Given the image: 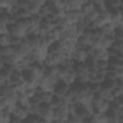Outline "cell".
Returning <instances> with one entry per match:
<instances>
[{
    "mask_svg": "<svg viewBox=\"0 0 123 123\" xmlns=\"http://www.w3.org/2000/svg\"><path fill=\"white\" fill-rule=\"evenodd\" d=\"M83 123H99V122H98V120L96 119L95 115H94V114H91V115H89L88 117H86V118L83 121Z\"/></svg>",
    "mask_w": 123,
    "mask_h": 123,
    "instance_id": "obj_29",
    "label": "cell"
},
{
    "mask_svg": "<svg viewBox=\"0 0 123 123\" xmlns=\"http://www.w3.org/2000/svg\"><path fill=\"white\" fill-rule=\"evenodd\" d=\"M53 112H54V109L50 104L42 103L39 106V111H38L37 116H39L41 119H43L47 122H52L53 121Z\"/></svg>",
    "mask_w": 123,
    "mask_h": 123,
    "instance_id": "obj_1",
    "label": "cell"
},
{
    "mask_svg": "<svg viewBox=\"0 0 123 123\" xmlns=\"http://www.w3.org/2000/svg\"><path fill=\"white\" fill-rule=\"evenodd\" d=\"M23 37H13L11 36V46H18L22 43Z\"/></svg>",
    "mask_w": 123,
    "mask_h": 123,
    "instance_id": "obj_26",
    "label": "cell"
},
{
    "mask_svg": "<svg viewBox=\"0 0 123 123\" xmlns=\"http://www.w3.org/2000/svg\"><path fill=\"white\" fill-rule=\"evenodd\" d=\"M101 33L103 36H109V35H112L113 34V31H114V26L110 22L108 24H106L105 26H103L101 29H100Z\"/></svg>",
    "mask_w": 123,
    "mask_h": 123,
    "instance_id": "obj_12",
    "label": "cell"
},
{
    "mask_svg": "<svg viewBox=\"0 0 123 123\" xmlns=\"http://www.w3.org/2000/svg\"><path fill=\"white\" fill-rule=\"evenodd\" d=\"M61 79L63 80L65 83H67L69 86H72L74 83L77 82V74L73 69V67H70L61 76Z\"/></svg>",
    "mask_w": 123,
    "mask_h": 123,
    "instance_id": "obj_6",
    "label": "cell"
},
{
    "mask_svg": "<svg viewBox=\"0 0 123 123\" xmlns=\"http://www.w3.org/2000/svg\"><path fill=\"white\" fill-rule=\"evenodd\" d=\"M73 69L75 70L76 74L79 75V74H82V73H85V72H87V67L86 65L85 64V62H76L73 65Z\"/></svg>",
    "mask_w": 123,
    "mask_h": 123,
    "instance_id": "obj_11",
    "label": "cell"
},
{
    "mask_svg": "<svg viewBox=\"0 0 123 123\" xmlns=\"http://www.w3.org/2000/svg\"><path fill=\"white\" fill-rule=\"evenodd\" d=\"M96 66L97 68H103V69H107L109 66V61L107 60H98L96 62Z\"/></svg>",
    "mask_w": 123,
    "mask_h": 123,
    "instance_id": "obj_27",
    "label": "cell"
},
{
    "mask_svg": "<svg viewBox=\"0 0 123 123\" xmlns=\"http://www.w3.org/2000/svg\"><path fill=\"white\" fill-rule=\"evenodd\" d=\"M85 64L86 65V67H93V66H96V62H97V60L92 57V56H87L85 60Z\"/></svg>",
    "mask_w": 123,
    "mask_h": 123,
    "instance_id": "obj_23",
    "label": "cell"
},
{
    "mask_svg": "<svg viewBox=\"0 0 123 123\" xmlns=\"http://www.w3.org/2000/svg\"><path fill=\"white\" fill-rule=\"evenodd\" d=\"M86 54L85 53V51L83 49H76L72 54H71V59L76 62H84L86 58Z\"/></svg>",
    "mask_w": 123,
    "mask_h": 123,
    "instance_id": "obj_8",
    "label": "cell"
},
{
    "mask_svg": "<svg viewBox=\"0 0 123 123\" xmlns=\"http://www.w3.org/2000/svg\"><path fill=\"white\" fill-rule=\"evenodd\" d=\"M77 82L80 84H88L89 83V75L87 72L77 75Z\"/></svg>",
    "mask_w": 123,
    "mask_h": 123,
    "instance_id": "obj_22",
    "label": "cell"
},
{
    "mask_svg": "<svg viewBox=\"0 0 123 123\" xmlns=\"http://www.w3.org/2000/svg\"><path fill=\"white\" fill-rule=\"evenodd\" d=\"M105 113H106V115L108 117V120H120V115L115 111H112L111 109H108V111Z\"/></svg>",
    "mask_w": 123,
    "mask_h": 123,
    "instance_id": "obj_18",
    "label": "cell"
},
{
    "mask_svg": "<svg viewBox=\"0 0 123 123\" xmlns=\"http://www.w3.org/2000/svg\"><path fill=\"white\" fill-rule=\"evenodd\" d=\"M13 55V46H6L0 48V56L9 57Z\"/></svg>",
    "mask_w": 123,
    "mask_h": 123,
    "instance_id": "obj_19",
    "label": "cell"
},
{
    "mask_svg": "<svg viewBox=\"0 0 123 123\" xmlns=\"http://www.w3.org/2000/svg\"><path fill=\"white\" fill-rule=\"evenodd\" d=\"M94 9V5H93V1H85L83 6H82V12L83 14H86L87 12H89L90 11H92Z\"/></svg>",
    "mask_w": 123,
    "mask_h": 123,
    "instance_id": "obj_16",
    "label": "cell"
},
{
    "mask_svg": "<svg viewBox=\"0 0 123 123\" xmlns=\"http://www.w3.org/2000/svg\"><path fill=\"white\" fill-rule=\"evenodd\" d=\"M118 78L116 71H108L106 73V79H111V80H116Z\"/></svg>",
    "mask_w": 123,
    "mask_h": 123,
    "instance_id": "obj_28",
    "label": "cell"
},
{
    "mask_svg": "<svg viewBox=\"0 0 123 123\" xmlns=\"http://www.w3.org/2000/svg\"><path fill=\"white\" fill-rule=\"evenodd\" d=\"M64 59L63 53H48L43 63L45 66H59Z\"/></svg>",
    "mask_w": 123,
    "mask_h": 123,
    "instance_id": "obj_2",
    "label": "cell"
},
{
    "mask_svg": "<svg viewBox=\"0 0 123 123\" xmlns=\"http://www.w3.org/2000/svg\"><path fill=\"white\" fill-rule=\"evenodd\" d=\"M85 1L81 0H67L66 1V11L71 10H81Z\"/></svg>",
    "mask_w": 123,
    "mask_h": 123,
    "instance_id": "obj_9",
    "label": "cell"
},
{
    "mask_svg": "<svg viewBox=\"0 0 123 123\" xmlns=\"http://www.w3.org/2000/svg\"><path fill=\"white\" fill-rule=\"evenodd\" d=\"M111 20V13L109 12V11H104V12H100L98 17L93 21V25L96 29H101L103 26L110 23Z\"/></svg>",
    "mask_w": 123,
    "mask_h": 123,
    "instance_id": "obj_3",
    "label": "cell"
},
{
    "mask_svg": "<svg viewBox=\"0 0 123 123\" xmlns=\"http://www.w3.org/2000/svg\"><path fill=\"white\" fill-rule=\"evenodd\" d=\"M68 111H67V107L66 104L62 105L59 108L54 109V112H53V120H65L68 116Z\"/></svg>",
    "mask_w": 123,
    "mask_h": 123,
    "instance_id": "obj_5",
    "label": "cell"
},
{
    "mask_svg": "<svg viewBox=\"0 0 123 123\" xmlns=\"http://www.w3.org/2000/svg\"><path fill=\"white\" fill-rule=\"evenodd\" d=\"M69 88H70V86L67 83H65L63 80L60 79L57 82V84L55 85V87H54V91L53 92H54V94H56L58 96L63 97V95L69 90Z\"/></svg>",
    "mask_w": 123,
    "mask_h": 123,
    "instance_id": "obj_4",
    "label": "cell"
},
{
    "mask_svg": "<svg viewBox=\"0 0 123 123\" xmlns=\"http://www.w3.org/2000/svg\"><path fill=\"white\" fill-rule=\"evenodd\" d=\"M115 101L121 106V108H123V95H120L119 97H117V98L115 99Z\"/></svg>",
    "mask_w": 123,
    "mask_h": 123,
    "instance_id": "obj_31",
    "label": "cell"
},
{
    "mask_svg": "<svg viewBox=\"0 0 123 123\" xmlns=\"http://www.w3.org/2000/svg\"><path fill=\"white\" fill-rule=\"evenodd\" d=\"M63 104H64V103H63L62 97L54 94V96H53V98H52V100H51V102H50V105L53 107V109L59 108V107H61V106L63 105Z\"/></svg>",
    "mask_w": 123,
    "mask_h": 123,
    "instance_id": "obj_14",
    "label": "cell"
},
{
    "mask_svg": "<svg viewBox=\"0 0 123 123\" xmlns=\"http://www.w3.org/2000/svg\"><path fill=\"white\" fill-rule=\"evenodd\" d=\"M120 123H123V122H120Z\"/></svg>",
    "mask_w": 123,
    "mask_h": 123,
    "instance_id": "obj_34",
    "label": "cell"
},
{
    "mask_svg": "<svg viewBox=\"0 0 123 123\" xmlns=\"http://www.w3.org/2000/svg\"><path fill=\"white\" fill-rule=\"evenodd\" d=\"M12 120V114L5 111V110H1V115H0V122L1 123H11V121Z\"/></svg>",
    "mask_w": 123,
    "mask_h": 123,
    "instance_id": "obj_13",
    "label": "cell"
},
{
    "mask_svg": "<svg viewBox=\"0 0 123 123\" xmlns=\"http://www.w3.org/2000/svg\"><path fill=\"white\" fill-rule=\"evenodd\" d=\"M120 122H123V114L120 116Z\"/></svg>",
    "mask_w": 123,
    "mask_h": 123,
    "instance_id": "obj_33",
    "label": "cell"
},
{
    "mask_svg": "<svg viewBox=\"0 0 123 123\" xmlns=\"http://www.w3.org/2000/svg\"><path fill=\"white\" fill-rule=\"evenodd\" d=\"M88 87H89L90 92L96 93V92H98V91L101 90V84L100 83H97V82H92V83H89L88 84Z\"/></svg>",
    "mask_w": 123,
    "mask_h": 123,
    "instance_id": "obj_24",
    "label": "cell"
},
{
    "mask_svg": "<svg viewBox=\"0 0 123 123\" xmlns=\"http://www.w3.org/2000/svg\"><path fill=\"white\" fill-rule=\"evenodd\" d=\"M30 21H31V25L34 26V27H39L40 25V22L42 20V16H40L38 13H36V14H32L30 17Z\"/></svg>",
    "mask_w": 123,
    "mask_h": 123,
    "instance_id": "obj_15",
    "label": "cell"
},
{
    "mask_svg": "<svg viewBox=\"0 0 123 123\" xmlns=\"http://www.w3.org/2000/svg\"><path fill=\"white\" fill-rule=\"evenodd\" d=\"M46 1H40V0H29V4L27 7L28 12H30V14H36L38 13L40 8L45 4Z\"/></svg>",
    "mask_w": 123,
    "mask_h": 123,
    "instance_id": "obj_7",
    "label": "cell"
},
{
    "mask_svg": "<svg viewBox=\"0 0 123 123\" xmlns=\"http://www.w3.org/2000/svg\"><path fill=\"white\" fill-rule=\"evenodd\" d=\"M29 104L30 106H35V107H39L42 104V100L38 94H36L35 96L31 97L29 99Z\"/></svg>",
    "mask_w": 123,
    "mask_h": 123,
    "instance_id": "obj_20",
    "label": "cell"
},
{
    "mask_svg": "<svg viewBox=\"0 0 123 123\" xmlns=\"http://www.w3.org/2000/svg\"><path fill=\"white\" fill-rule=\"evenodd\" d=\"M63 51L62 47V42L60 40L54 41L49 47H48V52L49 53H62Z\"/></svg>",
    "mask_w": 123,
    "mask_h": 123,
    "instance_id": "obj_10",
    "label": "cell"
},
{
    "mask_svg": "<svg viewBox=\"0 0 123 123\" xmlns=\"http://www.w3.org/2000/svg\"><path fill=\"white\" fill-rule=\"evenodd\" d=\"M11 123H22V121H20L18 119H15V118H12V120L11 121Z\"/></svg>",
    "mask_w": 123,
    "mask_h": 123,
    "instance_id": "obj_32",
    "label": "cell"
},
{
    "mask_svg": "<svg viewBox=\"0 0 123 123\" xmlns=\"http://www.w3.org/2000/svg\"><path fill=\"white\" fill-rule=\"evenodd\" d=\"M0 46L1 47H6V46H11V35H0Z\"/></svg>",
    "mask_w": 123,
    "mask_h": 123,
    "instance_id": "obj_17",
    "label": "cell"
},
{
    "mask_svg": "<svg viewBox=\"0 0 123 123\" xmlns=\"http://www.w3.org/2000/svg\"><path fill=\"white\" fill-rule=\"evenodd\" d=\"M87 73L90 76H95L98 73V68L97 66H93V67H88L87 68Z\"/></svg>",
    "mask_w": 123,
    "mask_h": 123,
    "instance_id": "obj_30",
    "label": "cell"
},
{
    "mask_svg": "<svg viewBox=\"0 0 123 123\" xmlns=\"http://www.w3.org/2000/svg\"><path fill=\"white\" fill-rule=\"evenodd\" d=\"M113 36H114L115 39L123 40V25H120V26H117L114 28Z\"/></svg>",
    "mask_w": 123,
    "mask_h": 123,
    "instance_id": "obj_21",
    "label": "cell"
},
{
    "mask_svg": "<svg viewBox=\"0 0 123 123\" xmlns=\"http://www.w3.org/2000/svg\"><path fill=\"white\" fill-rule=\"evenodd\" d=\"M66 122L67 123H83V121L81 119H79L74 113L68 114V116L66 118Z\"/></svg>",
    "mask_w": 123,
    "mask_h": 123,
    "instance_id": "obj_25",
    "label": "cell"
}]
</instances>
